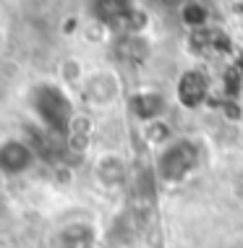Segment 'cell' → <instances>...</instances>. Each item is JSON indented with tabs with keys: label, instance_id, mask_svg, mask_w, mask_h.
Returning a JSON list of instances; mask_svg holds the SVG:
<instances>
[{
	"label": "cell",
	"instance_id": "5b68a950",
	"mask_svg": "<svg viewBox=\"0 0 243 248\" xmlns=\"http://www.w3.org/2000/svg\"><path fill=\"white\" fill-rule=\"evenodd\" d=\"M207 94H209V84H207L204 73L186 71L183 76H180V81H178V102L183 107L194 110V107H199L201 102H204Z\"/></svg>",
	"mask_w": 243,
	"mask_h": 248
},
{
	"label": "cell",
	"instance_id": "277c9868",
	"mask_svg": "<svg viewBox=\"0 0 243 248\" xmlns=\"http://www.w3.org/2000/svg\"><path fill=\"white\" fill-rule=\"evenodd\" d=\"M92 13L99 24L115 29V26L131 21L136 8L131 0H92Z\"/></svg>",
	"mask_w": 243,
	"mask_h": 248
},
{
	"label": "cell",
	"instance_id": "52a82bcc",
	"mask_svg": "<svg viewBox=\"0 0 243 248\" xmlns=\"http://www.w3.org/2000/svg\"><path fill=\"white\" fill-rule=\"evenodd\" d=\"M162 110H165V97L157 94V92H141V94L133 97V112H136V118L144 120V123L160 120Z\"/></svg>",
	"mask_w": 243,
	"mask_h": 248
},
{
	"label": "cell",
	"instance_id": "30bf717a",
	"mask_svg": "<svg viewBox=\"0 0 243 248\" xmlns=\"http://www.w3.org/2000/svg\"><path fill=\"white\" fill-rule=\"evenodd\" d=\"M63 246L65 248H94V232L89 225L79 222L71 225L68 230L63 232Z\"/></svg>",
	"mask_w": 243,
	"mask_h": 248
},
{
	"label": "cell",
	"instance_id": "3957f363",
	"mask_svg": "<svg viewBox=\"0 0 243 248\" xmlns=\"http://www.w3.org/2000/svg\"><path fill=\"white\" fill-rule=\"evenodd\" d=\"M32 165H34V152L29 144L18 139H8L0 144V172L3 175H24Z\"/></svg>",
	"mask_w": 243,
	"mask_h": 248
},
{
	"label": "cell",
	"instance_id": "8992f818",
	"mask_svg": "<svg viewBox=\"0 0 243 248\" xmlns=\"http://www.w3.org/2000/svg\"><path fill=\"white\" fill-rule=\"evenodd\" d=\"M118 89L120 86L110 73H94L89 78V84H86V97H89V102H94V105H107V102L115 99Z\"/></svg>",
	"mask_w": 243,
	"mask_h": 248
},
{
	"label": "cell",
	"instance_id": "ba28073f",
	"mask_svg": "<svg viewBox=\"0 0 243 248\" xmlns=\"http://www.w3.org/2000/svg\"><path fill=\"white\" fill-rule=\"evenodd\" d=\"M97 178L102 186H118L120 180H123L126 175V167H123V159L120 157H113V154H107V157H102L97 162Z\"/></svg>",
	"mask_w": 243,
	"mask_h": 248
},
{
	"label": "cell",
	"instance_id": "6da1fadb",
	"mask_svg": "<svg viewBox=\"0 0 243 248\" xmlns=\"http://www.w3.org/2000/svg\"><path fill=\"white\" fill-rule=\"evenodd\" d=\"M29 107L39 118V123L52 133H68L73 120H76L73 102L55 84H37L29 92Z\"/></svg>",
	"mask_w": 243,
	"mask_h": 248
},
{
	"label": "cell",
	"instance_id": "7a4b0ae2",
	"mask_svg": "<svg viewBox=\"0 0 243 248\" xmlns=\"http://www.w3.org/2000/svg\"><path fill=\"white\" fill-rule=\"evenodd\" d=\"M201 159V146L194 139H175L167 141L157 157V178L165 183H180L196 170Z\"/></svg>",
	"mask_w": 243,
	"mask_h": 248
},
{
	"label": "cell",
	"instance_id": "9c48e42d",
	"mask_svg": "<svg viewBox=\"0 0 243 248\" xmlns=\"http://www.w3.org/2000/svg\"><path fill=\"white\" fill-rule=\"evenodd\" d=\"M180 21H183V26H188V29H204L207 21H209V8L207 5H201L199 0H186L183 5H180Z\"/></svg>",
	"mask_w": 243,
	"mask_h": 248
}]
</instances>
